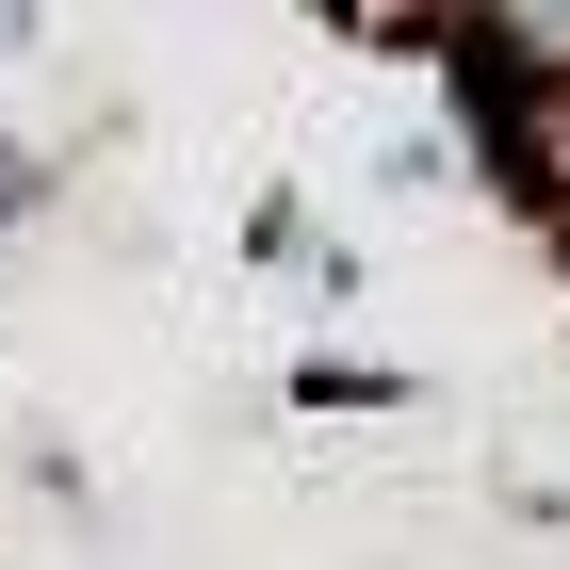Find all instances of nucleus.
I'll use <instances>...</instances> for the list:
<instances>
[{"mask_svg":"<svg viewBox=\"0 0 570 570\" xmlns=\"http://www.w3.org/2000/svg\"><path fill=\"white\" fill-rule=\"evenodd\" d=\"M407 375L392 358H294V407H392Z\"/></svg>","mask_w":570,"mask_h":570,"instance_id":"f257e3e1","label":"nucleus"},{"mask_svg":"<svg viewBox=\"0 0 570 570\" xmlns=\"http://www.w3.org/2000/svg\"><path fill=\"white\" fill-rule=\"evenodd\" d=\"M33 213H49V147H33V131H0V245H17Z\"/></svg>","mask_w":570,"mask_h":570,"instance_id":"f03ea898","label":"nucleus"},{"mask_svg":"<svg viewBox=\"0 0 570 570\" xmlns=\"http://www.w3.org/2000/svg\"><path fill=\"white\" fill-rule=\"evenodd\" d=\"M0 49H33V0H0Z\"/></svg>","mask_w":570,"mask_h":570,"instance_id":"7ed1b4c3","label":"nucleus"}]
</instances>
